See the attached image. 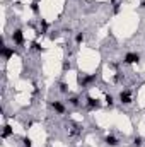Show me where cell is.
<instances>
[{"label": "cell", "mask_w": 145, "mask_h": 147, "mask_svg": "<svg viewBox=\"0 0 145 147\" xmlns=\"http://www.w3.org/2000/svg\"><path fill=\"white\" fill-rule=\"evenodd\" d=\"M12 41H14L15 45H19V46L24 45V34H22V29H15V31L12 33Z\"/></svg>", "instance_id": "obj_1"}, {"label": "cell", "mask_w": 145, "mask_h": 147, "mask_svg": "<svg viewBox=\"0 0 145 147\" xmlns=\"http://www.w3.org/2000/svg\"><path fill=\"white\" fill-rule=\"evenodd\" d=\"M138 60H140V55L138 53H126L125 55V63H130L132 65V63H137Z\"/></svg>", "instance_id": "obj_2"}, {"label": "cell", "mask_w": 145, "mask_h": 147, "mask_svg": "<svg viewBox=\"0 0 145 147\" xmlns=\"http://www.w3.org/2000/svg\"><path fill=\"white\" fill-rule=\"evenodd\" d=\"M92 80H96V75H84V77H79V84H80L82 87L89 86Z\"/></svg>", "instance_id": "obj_3"}, {"label": "cell", "mask_w": 145, "mask_h": 147, "mask_svg": "<svg viewBox=\"0 0 145 147\" xmlns=\"http://www.w3.org/2000/svg\"><path fill=\"white\" fill-rule=\"evenodd\" d=\"M119 101H121L123 105H130V103H132V94H130V91H121V92H119Z\"/></svg>", "instance_id": "obj_4"}, {"label": "cell", "mask_w": 145, "mask_h": 147, "mask_svg": "<svg viewBox=\"0 0 145 147\" xmlns=\"http://www.w3.org/2000/svg\"><path fill=\"white\" fill-rule=\"evenodd\" d=\"M0 53H2V57H3L5 60H9V58L14 55V48H9V46H2V51H0Z\"/></svg>", "instance_id": "obj_5"}, {"label": "cell", "mask_w": 145, "mask_h": 147, "mask_svg": "<svg viewBox=\"0 0 145 147\" xmlns=\"http://www.w3.org/2000/svg\"><path fill=\"white\" fill-rule=\"evenodd\" d=\"M104 142H106V146H109V147H116L118 146V139H116L114 135H108V137L104 139Z\"/></svg>", "instance_id": "obj_6"}, {"label": "cell", "mask_w": 145, "mask_h": 147, "mask_svg": "<svg viewBox=\"0 0 145 147\" xmlns=\"http://www.w3.org/2000/svg\"><path fill=\"white\" fill-rule=\"evenodd\" d=\"M51 106H53V110L56 111V113H60V115H62V113H65V106H63L60 101H53V103H51Z\"/></svg>", "instance_id": "obj_7"}, {"label": "cell", "mask_w": 145, "mask_h": 147, "mask_svg": "<svg viewBox=\"0 0 145 147\" xmlns=\"http://www.w3.org/2000/svg\"><path fill=\"white\" fill-rule=\"evenodd\" d=\"M87 105H89V108H99V101L94 98H87Z\"/></svg>", "instance_id": "obj_8"}, {"label": "cell", "mask_w": 145, "mask_h": 147, "mask_svg": "<svg viewBox=\"0 0 145 147\" xmlns=\"http://www.w3.org/2000/svg\"><path fill=\"white\" fill-rule=\"evenodd\" d=\"M9 135H12V128H10L9 125H5V127H3V132H2V137H3V139H7Z\"/></svg>", "instance_id": "obj_9"}, {"label": "cell", "mask_w": 145, "mask_h": 147, "mask_svg": "<svg viewBox=\"0 0 145 147\" xmlns=\"http://www.w3.org/2000/svg\"><path fill=\"white\" fill-rule=\"evenodd\" d=\"M142 142H144L142 137H135V142H133V144H135V147H140L142 146Z\"/></svg>", "instance_id": "obj_10"}, {"label": "cell", "mask_w": 145, "mask_h": 147, "mask_svg": "<svg viewBox=\"0 0 145 147\" xmlns=\"http://www.w3.org/2000/svg\"><path fill=\"white\" fill-rule=\"evenodd\" d=\"M60 91H62V92H67V91H68V86H67L65 82H62V84H60Z\"/></svg>", "instance_id": "obj_11"}, {"label": "cell", "mask_w": 145, "mask_h": 147, "mask_svg": "<svg viewBox=\"0 0 145 147\" xmlns=\"http://www.w3.org/2000/svg\"><path fill=\"white\" fill-rule=\"evenodd\" d=\"M31 10H33L34 14H38V10H39V9H38V2H33V3H31Z\"/></svg>", "instance_id": "obj_12"}, {"label": "cell", "mask_w": 145, "mask_h": 147, "mask_svg": "<svg viewBox=\"0 0 145 147\" xmlns=\"http://www.w3.org/2000/svg\"><path fill=\"white\" fill-rule=\"evenodd\" d=\"M75 41H77V43L80 45V43L84 41V34H82V33H79V34H77V38H75Z\"/></svg>", "instance_id": "obj_13"}, {"label": "cell", "mask_w": 145, "mask_h": 147, "mask_svg": "<svg viewBox=\"0 0 145 147\" xmlns=\"http://www.w3.org/2000/svg\"><path fill=\"white\" fill-rule=\"evenodd\" d=\"M22 142H24V147H31V146H33V144H31V139H29V137H26V139H24Z\"/></svg>", "instance_id": "obj_14"}, {"label": "cell", "mask_w": 145, "mask_h": 147, "mask_svg": "<svg viewBox=\"0 0 145 147\" xmlns=\"http://www.w3.org/2000/svg\"><path fill=\"white\" fill-rule=\"evenodd\" d=\"M113 101H114V99H113V96H111V94H108V96H106V103H108V106H111V105H113Z\"/></svg>", "instance_id": "obj_15"}, {"label": "cell", "mask_w": 145, "mask_h": 147, "mask_svg": "<svg viewBox=\"0 0 145 147\" xmlns=\"http://www.w3.org/2000/svg\"><path fill=\"white\" fill-rule=\"evenodd\" d=\"M70 105L77 106V105H79V98H70Z\"/></svg>", "instance_id": "obj_16"}, {"label": "cell", "mask_w": 145, "mask_h": 147, "mask_svg": "<svg viewBox=\"0 0 145 147\" xmlns=\"http://www.w3.org/2000/svg\"><path fill=\"white\" fill-rule=\"evenodd\" d=\"M63 70H70V62H63Z\"/></svg>", "instance_id": "obj_17"}, {"label": "cell", "mask_w": 145, "mask_h": 147, "mask_svg": "<svg viewBox=\"0 0 145 147\" xmlns=\"http://www.w3.org/2000/svg\"><path fill=\"white\" fill-rule=\"evenodd\" d=\"M33 50H36V51H39V50H41V46H39V43H33Z\"/></svg>", "instance_id": "obj_18"}, {"label": "cell", "mask_w": 145, "mask_h": 147, "mask_svg": "<svg viewBox=\"0 0 145 147\" xmlns=\"http://www.w3.org/2000/svg\"><path fill=\"white\" fill-rule=\"evenodd\" d=\"M113 10H114V12H118V10H119V3H118V2L113 5Z\"/></svg>", "instance_id": "obj_19"}, {"label": "cell", "mask_w": 145, "mask_h": 147, "mask_svg": "<svg viewBox=\"0 0 145 147\" xmlns=\"http://www.w3.org/2000/svg\"><path fill=\"white\" fill-rule=\"evenodd\" d=\"M142 7H144V9H145V0H144V2H142Z\"/></svg>", "instance_id": "obj_20"}]
</instances>
